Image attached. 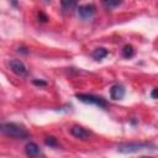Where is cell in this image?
I'll return each mask as SVG.
<instances>
[{
	"mask_svg": "<svg viewBox=\"0 0 158 158\" xmlns=\"http://www.w3.org/2000/svg\"><path fill=\"white\" fill-rule=\"evenodd\" d=\"M133 54H135V49H133V47L131 46V44H126L123 48H122V56L125 57V58H132L133 57Z\"/></svg>",
	"mask_w": 158,
	"mask_h": 158,
	"instance_id": "12",
	"label": "cell"
},
{
	"mask_svg": "<svg viewBox=\"0 0 158 158\" xmlns=\"http://www.w3.org/2000/svg\"><path fill=\"white\" fill-rule=\"evenodd\" d=\"M70 133L75 137V138H79V139H88L90 137V132L86 131L85 128L80 127V126H73L70 128Z\"/></svg>",
	"mask_w": 158,
	"mask_h": 158,
	"instance_id": "6",
	"label": "cell"
},
{
	"mask_svg": "<svg viewBox=\"0 0 158 158\" xmlns=\"http://www.w3.org/2000/svg\"><path fill=\"white\" fill-rule=\"evenodd\" d=\"M60 6L65 11L73 10L77 7V0H60Z\"/></svg>",
	"mask_w": 158,
	"mask_h": 158,
	"instance_id": "10",
	"label": "cell"
},
{
	"mask_svg": "<svg viewBox=\"0 0 158 158\" xmlns=\"http://www.w3.org/2000/svg\"><path fill=\"white\" fill-rule=\"evenodd\" d=\"M107 49L106 48H102V47H99V48H96V49H94L93 51V53H91V57L95 59V60H101L102 58H105L106 56H107Z\"/></svg>",
	"mask_w": 158,
	"mask_h": 158,
	"instance_id": "9",
	"label": "cell"
},
{
	"mask_svg": "<svg viewBox=\"0 0 158 158\" xmlns=\"http://www.w3.org/2000/svg\"><path fill=\"white\" fill-rule=\"evenodd\" d=\"M11 2H12V5H14V6H16V5H17V0H11Z\"/></svg>",
	"mask_w": 158,
	"mask_h": 158,
	"instance_id": "17",
	"label": "cell"
},
{
	"mask_svg": "<svg viewBox=\"0 0 158 158\" xmlns=\"http://www.w3.org/2000/svg\"><path fill=\"white\" fill-rule=\"evenodd\" d=\"M25 152H26V154L28 157H40V156H43L42 152H41V149H40V147L36 143H33V142H30V143H27L25 146Z\"/></svg>",
	"mask_w": 158,
	"mask_h": 158,
	"instance_id": "7",
	"label": "cell"
},
{
	"mask_svg": "<svg viewBox=\"0 0 158 158\" xmlns=\"http://www.w3.org/2000/svg\"><path fill=\"white\" fill-rule=\"evenodd\" d=\"M157 147L148 142H128V143H121L117 146V152L120 153H136L141 151H153Z\"/></svg>",
	"mask_w": 158,
	"mask_h": 158,
	"instance_id": "2",
	"label": "cell"
},
{
	"mask_svg": "<svg viewBox=\"0 0 158 158\" xmlns=\"http://www.w3.org/2000/svg\"><path fill=\"white\" fill-rule=\"evenodd\" d=\"M1 132L9 137L12 138H17V139H25L28 137V132L26 131V128L21 125L14 123V122H4L0 126Z\"/></svg>",
	"mask_w": 158,
	"mask_h": 158,
	"instance_id": "1",
	"label": "cell"
},
{
	"mask_svg": "<svg viewBox=\"0 0 158 158\" xmlns=\"http://www.w3.org/2000/svg\"><path fill=\"white\" fill-rule=\"evenodd\" d=\"M75 98L85 104H94L99 107H106V105H107V102L104 98L96 96L93 94H75Z\"/></svg>",
	"mask_w": 158,
	"mask_h": 158,
	"instance_id": "3",
	"label": "cell"
},
{
	"mask_svg": "<svg viewBox=\"0 0 158 158\" xmlns=\"http://www.w3.org/2000/svg\"><path fill=\"white\" fill-rule=\"evenodd\" d=\"M151 96L153 99H158V88H154L152 91H151Z\"/></svg>",
	"mask_w": 158,
	"mask_h": 158,
	"instance_id": "16",
	"label": "cell"
},
{
	"mask_svg": "<svg viewBox=\"0 0 158 158\" xmlns=\"http://www.w3.org/2000/svg\"><path fill=\"white\" fill-rule=\"evenodd\" d=\"M78 11V16L81 20H89L91 19L95 12H96V6L94 4H85V5H79L77 7Z\"/></svg>",
	"mask_w": 158,
	"mask_h": 158,
	"instance_id": "4",
	"label": "cell"
},
{
	"mask_svg": "<svg viewBox=\"0 0 158 158\" xmlns=\"http://www.w3.org/2000/svg\"><path fill=\"white\" fill-rule=\"evenodd\" d=\"M32 83L35 84V85H37V86H46L47 85V81H44V80H38V79H33L32 80Z\"/></svg>",
	"mask_w": 158,
	"mask_h": 158,
	"instance_id": "14",
	"label": "cell"
},
{
	"mask_svg": "<svg viewBox=\"0 0 158 158\" xmlns=\"http://www.w3.org/2000/svg\"><path fill=\"white\" fill-rule=\"evenodd\" d=\"M44 143H46L47 146H49V147H58V146H59L57 138H54V137H52V136H51V137H46Z\"/></svg>",
	"mask_w": 158,
	"mask_h": 158,
	"instance_id": "13",
	"label": "cell"
},
{
	"mask_svg": "<svg viewBox=\"0 0 158 158\" xmlns=\"http://www.w3.org/2000/svg\"><path fill=\"white\" fill-rule=\"evenodd\" d=\"M110 96L114 100H121L125 96V88L122 85H118V84L114 85L110 89Z\"/></svg>",
	"mask_w": 158,
	"mask_h": 158,
	"instance_id": "8",
	"label": "cell"
},
{
	"mask_svg": "<svg viewBox=\"0 0 158 158\" xmlns=\"http://www.w3.org/2000/svg\"><path fill=\"white\" fill-rule=\"evenodd\" d=\"M9 67L19 77H25L27 74V68L20 59H11L9 62Z\"/></svg>",
	"mask_w": 158,
	"mask_h": 158,
	"instance_id": "5",
	"label": "cell"
},
{
	"mask_svg": "<svg viewBox=\"0 0 158 158\" xmlns=\"http://www.w3.org/2000/svg\"><path fill=\"white\" fill-rule=\"evenodd\" d=\"M38 20H40L41 22H46V21L48 20V17H47L43 12H40V14H38Z\"/></svg>",
	"mask_w": 158,
	"mask_h": 158,
	"instance_id": "15",
	"label": "cell"
},
{
	"mask_svg": "<svg viewBox=\"0 0 158 158\" xmlns=\"http://www.w3.org/2000/svg\"><path fill=\"white\" fill-rule=\"evenodd\" d=\"M102 5L106 7V9H114L116 6H118L120 4H122V0H101Z\"/></svg>",
	"mask_w": 158,
	"mask_h": 158,
	"instance_id": "11",
	"label": "cell"
}]
</instances>
